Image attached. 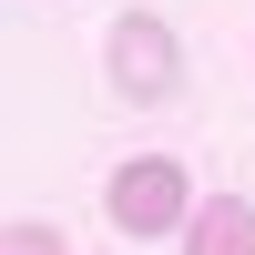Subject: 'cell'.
I'll return each instance as SVG.
<instances>
[{"label": "cell", "mask_w": 255, "mask_h": 255, "mask_svg": "<svg viewBox=\"0 0 255 255\" xmlns=\"http://www.w3.org/2000/svg\"><path fill=\"white\" fill-rule=\"evenodd\" d=\"M102 72H113L123 102H163V92L184 82V41H174V20H163V10H123L113 31H102Z\"/></svg>", "instance_id": "7a4b0ae2"}, {"label": "cell", "mask_w": 255, "mask_h": 255, "mask_svg": "<svg viewBox=\"0 0 255 255\" xmlns=\"http://www.w3.org/2000/svg\"><path fill=\"white\" fill-rule=\"evenodd\" d=\"M184 255H255V204L245 194H204L184 225Z\"/></svg>", "instance_id": "3957f363"}, {"label": "cell", "mask_w": 255, "mask_h": 255, "mask_svg": "<svg viewBox=\"0 0 255 255\" xmlns=\"http://www.w3.org/2000/svg\"><path fill=\"white\" fill-rule=\"evenodd\" d=\"M0 255H72V245H61V225H41V215H20V225H10V245H0Z\"/></svg>", "instance_id": "277c9868"}, {"label": "cell", "mask_w": 255, "mask_h": 255, "mask_svg": "<svg viewBox=\"0 0 255 255\" xmlns=\"http://www.w3.org/2000/svg\"><path fill=\"white\" fill-rule=\"evenodd\" d=\"M102 215L123 225V235H184L194 225V174H184L174 153H133V163H113V184H102Z\"/></svg>", "instance_id": "6da1fadb"}]
</instances>
